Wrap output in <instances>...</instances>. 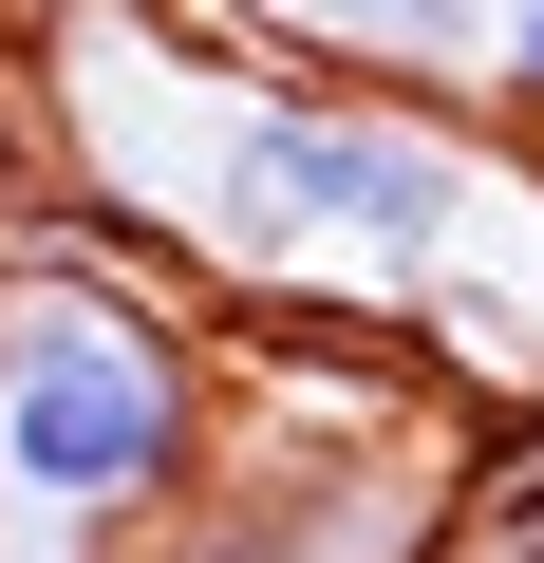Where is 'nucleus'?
Returning a JSON list of instances; mask_svg holds the SVG:
<instances>
[{"mask_svg":"<svg viewBox=\"0 0 544 563\" xmlns=\"http://www.w3.org/2000/svg\"><path fill=\"white\" fill-rule=\"evenodd\" d=\"M57 207L225 320H357L469 395H544V169L469 95H376L207 38L188 0H20Z\"/></svg>","mask_w":544,"mask_h":563,"instance_id":"obj_1","label":"nucleus"},{"mask_svg":"<svg viewBox=\"0 0 544 563\" xmlns=\"http://www.w3.org/2000/svg\"><path fill=\"white\" fill-rule=\"evenodd\" d=\"M225 451V301L95 207H0V544L113 563Z\"/></svg>","mask_w":544,"mask_h":563,"instance_id":"obj_2","label":"nucleus"},{"mask_svg":"<svg viewBox=\"0 0 544 563\" xmlns=\"http://www.w3.org/2000/svg\"><path fill=\"white\" fill-rule=\"evenodd\" d=\"M207 38L301 57V76H376V95H469L488 76V0H188Z\"/></svg>","mask_w":544,"mask_h":563,"instance_id":"obj_3","label":"nucleus"},{"mask_svg":"<svg viewBox=\"0 0 544 563\" xmlns=\"http://www.w3.org/2000/svg\"><path fill=\"white\" fill-rule=\"evenodd\" d=\"M413 563H544V395H469Z\"/></svg>","mask_w":544,"mask_h":563,"instance_id":"obj_4","label":"nucleus"},{"mask_svg":"<svg viewBox=\"0 0 544 563\" xmlns=\"http://www.w3.org/2000/svg\"><path fill=\"white\" fill-rule=\"evenodd\" d=\"M0 563H20V544H0Z\"/></svg>","mask_w":544,"mask_h":563,"instance_id":"obj_5","label":"nucleus"}]
</instances>
